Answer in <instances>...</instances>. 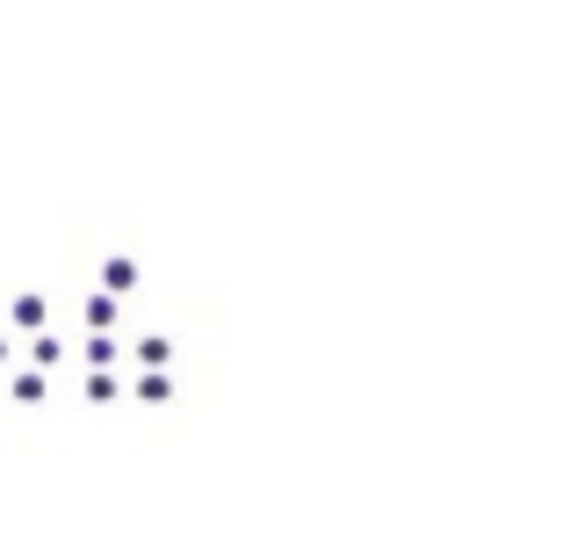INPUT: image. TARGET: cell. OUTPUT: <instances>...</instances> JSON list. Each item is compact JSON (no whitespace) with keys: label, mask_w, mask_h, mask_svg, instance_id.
Returning <instances> with one entry per match:
<instances>
[{"label":"cell","mask_w":570,"mask_h":556,"mask_svg":"<svg viewBox=\"0 0 570 556\" xmlns=\"http://www.w3.org/2000/svg\"><path fill=\"white\" fill-rule=\"evenodd\" d=\"M130 290H138V261H130V253H109V261H101V296L124 304Z\"/></svg>","instance_id":"1"},{"label":"cell","mask_w":570,"mask_h":556,"mask_svg":"<svg viewBox=\"0 0 570 556\" xmlns=\"http://www.w3.org/2000/svg\"><path fill=\"white\" fill-rule=\"evenodd\" d=\"M8 319L22 325V333H43V319H51V304H43V290H14V304H8Z\"/></svg>","instance_id":"2"},{"label":"cell","mask_w":570,"mask_h":556,"mask_svg":"<svg viewBox=\"0 0 570 556\" xmlns=\"http://www.w3.org/2000/svg\"><path fill=\"white\" fill-rule=\"evenodd\" d=\"M58 362H66V340H58V333H29V369L51 375Z\"/></svg>","instance_id":"3"},{"label":"cell","mask_w":570,"mask_h":556,"mask_svg":"<svg viewBox=\"0 0 570 556\" xmlns=\"http://www.w3.org/2000/svg\"><path fill=\"white\" fill-rule=\"evenodd\" d=\"M8 390H14V404H43V398H51V375L14 369V375H8Z\"/></svg>","instance_id":"4"},{"label":"cell","mask_w":570,"mask_h":556,"mask_svg":"<svg viewBox=\"0 0 570 556\" xmlns=\"http://www.w3.org/2000/svg\"><path fill=\"white\" fill-rule=\"evenodd\" d=\"M138 398H145V404H174V375H167V369H145V375H138Z\"/></svg>","instance_id":"5"},{"label":"cell","mask_w":570,"mask_h":556,"mask_svg":"<svg viewBox=\"0 0 570 556\" xmlns=\"http://www.w3.org/2000/svg\"><path fill=\"white\" fill-rule=\"evenodd\" d=\"M138 362H145V369H167V362H174V340H167V333H145V340H138Z\"/></svg>","instance_id":"6"},{"label":"cell","mask_w":570,"mask_h":556,"mask_svg":"<svg viewBox=\"0 0 570 556\" xmlns=\"http://www.w3.org/2000/svg\"><path fill=\"white\" fill-rule=\"evenodd\" d=\"M80 354H87V369H116V333H95Z\"/></svg>","instance_id":"7"},{"label":"cell","mask_w":570,"mask_h":556,"mask_svg":"<svg viewBox=\"0 0 570 556\" xmlns=\"http://www.w3.org/2000/svg\"><path fill=\"white\" fill-rule=\"evenodd\" d=\"M87 325H95V333H109V325H116V296H87Z\"/></svg>","instance_id":"8"},{"label":"cell","mask_w":570,"mask_h":556,"mask_svg":"<svg viewBox=\"0 0 570 556\" xmlns=\"http://www.w3.org/2000/svg\"><path fill=\"white\" fill-rule=\"evenodd\" d=\"M87 398H95V404H116V398H124V383H116L109 369H95V375H87Z\"/></svg>","instance_id":"9"},{"label":"cell","mask_w":570,"mask_h":556,"mask_svg":"<svg viewBox=\"0 0 570 556\" xmlns=\"http://www.w3.org/2000/svg\"><path fill=\"white\" fill-rule=\"evenodd\" d=\"M8 362H14V340H8V333H0V369H8Z\"/></svg>","instance_id":"10"}]
</instances>
